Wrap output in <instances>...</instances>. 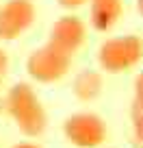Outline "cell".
<instances>
[{"label":"cell","mask_w":143,"mask_h":148,"mask_svg":"<svg viewBox=\"0 0 143 148\" xmlns=\"http://www.w3.org/2000/svg\"><path fill=\"white\" fill-rule=\"evenodd\" d=\"M7 113L26 137H39L46 131L48 116L37 92L28 83H15L5 96Z\"/></svg>","instance_id":"cell-1"},{"label":"cell","mask_w":143,"mask_h":148,"mask_svg":"<svg viewBox=\"0 0 143 148\" xmlns=\"http://www.w3.org/2000/svg\"><path fill=\"white\" fill-rule=\"evenodd\" d=\"M143 57V39L137 35L111 37L102 42L98 48V63L108 74H121L141 61Z\"/></svg>","instance_id":"cell-2"},{"label":"cell","mask_w":143,"mask_h":148,"mask_svg":"<svg viewBox=\"0 0 143 148\" xmlns=\"http://www.w3.org/2000/svg\"><path fill=\"white\" fill-rule=\"evenodd\" d=\"M72 68V55L63 52L54 44H43L41 48L33 50L26 59V72L37 83H56L69 72Z\"/></svg>","instance_id":"cell-3"},{"label":"cell","mask_w":143,"mask_h":148,"mask_svg":"<svg viewBox=\"0 0 143 148\" xmlns=\"http://www.w3.org/2000/svg\"><path fill=\"white\" fill-rule=\"evenodd\" d=\"M63 133L76 148H98L106 139V124L93 111H78L63 122Z\"/></svg>","instance_id":"cell-4"},{"label":"cell","mask_w":143,"mask_h":148,"mask_svg":"<svg viewBox=\"0 0 143 148\" xmlns=\"http://www.w3.org/2000/svg\"><path fill=\"white\" fill-rule=\"evenodd\" d=\"M33 0H7L0 5V42H15L35 24Z\"/></svg>","instance_id":"cell-5"},{"label":"cell","mask_w":143,"mask_h":148,"mask_svg":"<svg viewBox=\"0 0 143 148\" xmlns=\"http://www.w3.org/2000/svg\"><path fill=\"white\" fill-rule=\"evenodd\" d=\"M85 39H87V26H85V22L78 18V15H63V18H59L54 24H52L50 28V39L48 42L54 44L56 48H61L63 52H67V55L74 57V52L80 50V46L85 44Z\"/></svg>","instance_id":"cell-6"},{"label":"cell","mask_w":143,"mask_h":148,"mask_svg":"<svg viewBox=\"0 0 143 148\" xmlns=\"http://www.w3.org/2000/svg\"><path fill=\"white\" fill-rule=\"evenodd\" d=\"M124 13V0H89V22L96 31L108 33Z\"/></svg>","instance_id":"cell-7"},{"label":"cell","mask_w":143,"mask_h":148,"mask_svg":"<svg viewBox=\"0 0 143 148\" xmlns=\"http://www.w3.org/2000/svg\"><path fill=\"white\" fill-rule=\"evenodd\" d=\"M102 74L96 72V70H83L74 76V83H72V92L78 100L83 102H91L96 100L98 96L102 94Z\"/></svg>","instance_id":"cell-8"},{"label":"cell","mask_w":143,"mask_h":148,"mask_svg":"<svg viewBox=\"0 0 143 148\" xmlns=\"http://www.w3.org/2000/svg\"><path fill=\"white\" fill-rule=\"evenodd\" d=\"M132 131H134V139L139 144H143V111L141 109H132Z\"/></svg>","instance_id":"cell-9"},{"label":"cell","mask_w":143,"mask_h":148,"mask_svg":"<svg viewBox=\"0 0 143 148\" xmlns=\"http://www.w3.org/2000/svg\"><path fill=\"white\" fill-rule=\"evenodd\" d=\"M134 109L143 111V72L134 79Z\"/></svg>","instance_id":"cell-10"},{"label":"cell","mask_w":143,"mask_h":148,"mask_svg":"<svg viewBox=\"0 0 143 148\" xmlns=\"http://www.w3.org/2000/svg\"><path fill=\"white\" fill-rule=\"evenodd\" d=\"M87 2L89 0H56V5L67 9V11H76V9H80V7H85Z\"/></svg>","instance_id":"cell-11"},{"label":"cell","mask_w":143,"mask_h":148,"mask_svg":"<svg viewBox=\"0 0 143 148\" xmlns=\"http://www.w3.org/2000/svg\"><path fill=\"white\" fill-rule=\"evenodd\" d=\"M7 68H9V55L2 46H0V79L7 74Z\"/></svg>","instance_id":"cell-12"},{"label":"cell","mask_w":143,"mask_h":148,"mask_svg":"<svg viewBox=\"0 0 143 148\" xmlns=\"http://www.w3.org/2000/svg\"><path fill=\"white\" fill-rule=\"evenodd\" d=\"M11 148H41V146H39V144H33V142H18Z\"/></svg>","instance_id":"cell-13"},{"label":"cell","mask_w":143,"mask_h":148,"mask_svg":"<svg viewBox=\"0 0 143 148\" xmlns=\"http://www.w3.org/2000/svg\"><path fill=\"white\" fill-rule=\"evenodd\" d=\"M2 113H7V102H5V98L0 96V116H2Z\"/></svg>","instance_id":"cell-14"},{"label":"cell","mask_w":143,"mask_h":148,"mask_svg":"<svg viewBox=\"0 0 143 148\" xmlns=\"http://www.w3.org/2000/svg\"><path fill=\"white\" fill-rule=\"evenodd\" d=\"M137 11L143 15V0H137Z\"/></svg>","instance_id":"cell-15"}]
</instances>
